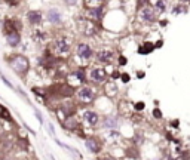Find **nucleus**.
Returning a JSON list of instances; mask_svg holds the SVG:
<instances>
[{"label":"nucleus","mask_w":190,"mask_h":160,"mask_svg":"<svg viewBox=\"0 0 190 160\" xmlns=\"http://www.w3.org/2000/svg\"><path fill=\"white\" fill-rule=\"evenodd\" d=\"M52 51H54V54H55V56H57L58 59H65V58H68L70 54H71V45H70L68 39L59 37V39H57V40L54 42Z\"/></svg>","instance_id":"obj_1"},{"label":"nucleus","mask_w":190,"mask_h":160,"mask_svg":"<svg viewBox=\"0 0 190 160\" xmlns=\"http://www.w3.org/2000/svg\"><path fill=\"white\" fill-rule=\"evenodd\" d=\"M9 64L14 68V71L20 76L27 74V71L30 70V62L24 55H12V58H9Z\"/></svg>","instance_id":"obj_2"},{"label":"nucleus","mask_w":190,"mask_h":160,"mask_svg":"<svg viewBox=\"0 0 190 160\" xmlns=\"http://www.w3.org/2000/svg\"><path fill=\"white\" fill-rule=\"evenodd\" d=\"M76 96H77V101L80 104H92L95 101V98H97V93H95V90L91 88V86H82L77 92H76Z\"/></svg>","instance_id":"obj_3"},{"label":"nucleus","mask_w":190,"mask_h":160,"mask_svg":"<svg viewBox=\"0 0 190 160\" xmlns=\"http://www.w3.org/2000/svg\"><path fill=\"white\" fill-rule=\"evenodd\" d=\"M107 71L103 68V67H92L91 68V71H89V79H91V82H94V83H97V85H101V83H106V82H109L107 80Z\"/></svg>","instance_id":"obj_4"},{"label":"nucleus","mask_w":190,"mask_h":160,"mask_svg":"<svg viewBox=\"0 0 190 160\" xmlns=\"http://www.w3.org/2000/svg\"><path fill=\"white\" fill-rule=\"evenodd\" d=\"M79 28H80L82 34L86 36V37H91L97 33V28H95V24H94L92 20H80L79 21Z\"/></svg>","instance_id":"obj_5"},{"label":"nucleus","mask_w":190,"mask_h":160,"mask_svg":"<svg viewBox=\"0 0 190 160\" xmlns=\"http://www.w3.org/2000/svg\"><path fill=\"white\" fill-rule=\"evenodd\" d=\"M76 54H77V56H79L80 59H85V61H88V59H91V58L94 56L92 48H91L88 43H83V42L76 46Z\"/></svg>","instance_id":"obj_6"},{"label":"nucleus","mask_w":190,"mask_h":160,"mask_svg":"<svg viewBox=\"0 0 190 160\" xmlns=\"http://www.w3.org/2000/svg\"><path fill=\"white\" fill-rule=\"evenodd\" d=\"M140 18H141V21H144V22H154L156 15H154V11H153L150 6H144V8H141V11H140Z\"/></svg>","instance_id":"obj_7"},{"label":"nucleus","mask_w":190,"mask_h":160,"mask_svg":"<svg viewBox=\"0 0 190 160\" xmlns=\"http://www.w3.org/2000/svg\"><path fill=\"white\" fill-rule=\"evenodd\" d=\"M55 89H57V95L58 96H73V93H74V88L71 85H67V83L57 85Z\"/></svg>","instance_id":"obj_8"},{"label":"nucleus","mask_w":190,"mask_h":160,"mask_svg":"<svg viewBox=\"0 0 190 160\" xmlns=\"http://www.w3.org/2000/svg\"><path fill=\"white\" fill-rule=\"evenodd\" d=\"M83 119H85V122H86L89 126H97L98 122H100L98 113H95V111H92V110H86V111L83 113Z\"/></svg>","instance_id":"obj_9"},{"label":"nucleus","mask_w":190,"mask_h":160,"mask_svg":"<svg viewBox=\"0 0 190 160\" xmlns=\"http://www.w3.org/2000/svg\"><path fill=\"white\" fill-rule=\"evenodd\" d=\"M113 58H115V55H113L112 51L103 49V51H98V52H97V59H98L100 62H103V64H110V62L113 61Z\"/></svg>","instance_id":"obj_10"},{"label":"nucleus","mask_w":190,"mask_h":160,"mask_svg":"<svg viewBox=\"0 0 190 160\" xmlns=\"http://www.w3.org/2000/svg\"><path fill=\"white\" fill-rule=\"evenodd\" d=\"M86 147L91 153H98L101 150V142L98 138H95V136H91L86 139Z\"/></svg>","instance_id":"obj_11"},{"label":"nucleus","mask_w":190,"mask_h":160,"mask_svg":"<svg viewBox=\"0 0 190 160\" xmlns=\"http://www.w3.org/2000/svg\"><path fill=\"white\" fill-rule=\"evenodd\" d=\"M20 22H17V20H6L3 24V31L5 34L8 33H14V31H20Z\"/></svg>","instance_id":"obj_12"},{"label":"nucleus","mask_w":190,"mask_h":160,"mask_svg":"<svg viewBox=\"0 0 190 160\" xmlns=\"http://www.w3.org/2000/svg\"><path fill=\"white\" fill-rule=\"evenodd\" d=\"M27 21L33 25H37L42 22V12L40 11H30L27 14Z\"/></svg>","instance_id":"obj_13"},{"label":"nucleus","mask_w":190,"mask_h":160,"mask_svg":"<svg viewBox=\"0 0 190 160\" xmlns=\"http://www.w3.org/2000/svg\"><path fill=\"white\" fill-rule=\"evenodd\" d=\"M6 36V42H8V45L9 46H18L20 43H21V36H20V33L18 31H14V33H8V34H5Z\"/></svg>","instance_id":"obj_14"},{"label":"nucleus","mask_w":190,"mask_h":160,"mask_svg":"<svg viewBox=\"0 0 190 160\" xmlns=\"http://www.w3.org/2000/svg\"><path fill=\"white\" fill-rule=\"evenodd\" d=\"M104 0H83V5L88 9H97V8H103Z\"/></svg>","instance_id":"obj_15"},{"label":"nucleus","mask_w":190,"mask_h":160,"mask_svg":"<svg viewBox=\"0 0 190 160\" xmlns=\"http://www.w3.org/2000/svg\"><path fill=\"white\" fill-rule=\"evenodd\" d=\"M48 21L52 22V24H57L61 21V14L57 11V9H51L48 11Z\"/></svg>","instance_id":"obj_16"},{"label":"nucleus","mask_w":190,"mask_h":160,"mask_svg":"<svg viewBox=\"0 0 190 160\" xmlns=\"http://www.w3.org/2000/svg\"><path fill=\"white\" fill-rule=\"evenodd\" d=\"M104 90L109 96H115L117 93V86L115 82H106V86H104Z\"/></svg>","instance_id":"obj_17"},{"label":"nucleus","mask_w":190,"mask_h":160,"mask_svg":"<svg viewBox=\"0 0 190 160\" xmlns=\"http://www.w3.org/2000/svg\"><path fill=\"white\" fill-rule=\"evenodd\" d=\"M62 125H64V127H65V129H76V127L79 126V123L76 122L74 116H70V117H67V119L62 122Z\"/></svg>","instance_id":"obj_18"},{"label":"nucleus","mask_w":190,"mask_h":160,"mask_svg":"<svg viewBox=\"0 0 190 160\" xmlns=\"http://www.w3.org/2000/svg\"><path fill=\"white\" fill-rule=\"evenodd\" d=\"M89 14L92 17V21H100L103 17V8H97V9H89Z\"/></svg>","instance_id":"obj_19"},{"label":"nucleus","mask_w":190,"mask_h":160,"mask_svg":"<svg viewBox=\"0 0 190 160\" xmlns=\"http://www.w3.org/2000/svg\"><path fill=\"white\" fill-rule=\"evenodd\" d=\"M104 126H106V127L113 129V127H116V120H113V119H110V117H106V120H104Z\"/></svg>","instance_id":"obj_20"},{"label":"nucleus","mask_w":190,"mask_h":160,"mask_svg":"<svg viewBox=\"0 0 190 160\" xmlns=\"http://www.w3.org/2000/svg\"><path fill=\"white\" fill-rule=\"evenodd\" d=\"M156 9L159 12H163L165 11V0H157V2H156Z\"/></svg>","instance_id":"obj_21"},{"label":"nucleus","mask_w":190,"mask_h":160,"mask_svg":"<svg viewBox=\"0 0 190 160\" xmlns=\"http://www.w3.org/2000/svg\"><path fill=\"white\" fill-rule=\"evenodd\" d=\"M0 116H3L5 119H9V113H8V110L3 105H0Z\"/></svg>","instance_id":"obj_22"},{"label":"nucleus","mask_w":190,"mask_h":160,"mask_svg":"<svg viewBox=\"0 0 190 160\" xmlns=\"http://www.w3.org/2000/svg\"><path fill=\"white\" fill-rule=\"evenodd\" d=\"M144 108V102H137L135 104V110H143Z\"/></svg>","instance_id":"obj_23"},{"label":"nucleus","mask_w":190,"mask_h":160,"mask_svg":"<svg viewBox=\"0 0 190 160\" xmlns=\"http://www.w3.org/2000/svg\"><path fill=\"white\" fill-rule=\"evenodd\" d=\"M153 114H154V117H156V119H160V117H162V113H160V111H159L157 108H156V110L153 111Z\"/></svg>","instance_id":"obj_24"},{"label":"nucleus","mask_w":190,"mask_h":160,"mask_svg":"<svg viewBox=\"0 0 190 160\" xmlns=\"http://www.w3.org/2000/svg\"><path fill=\"white\" fill-rule=\"evenodd\" d=\"M122 82H125V83L129 82V76L128 74H122Z\"/></svg>","instance_id":"obj_25"}]
</instances>
